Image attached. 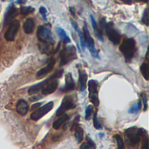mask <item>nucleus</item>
Returning a JSON list of instances; mask_svg holds the SVG:
<instances>
[{"mask_svg": "<svg viewBox=\"0 0 149 149\" xmlns=\"http://www.w3.org/2000/svg\"><path fill=\"white\" fill-rule=\"evenodd\" d=\"M58 86V81L57 79H53L50 82H48L43 88H42V93L44 95H49L51 93H53Z\"/></svg>", "mask_w": 149, "mask_h": 149, "instance_id": "f8f14e48", "label": "nucleus"}, {"mask_svg": "<svg viewBox=\"0 0 149 149\" xmlns=\"http://www.w3.org/2000/svg\"><path fill=\"white\" fill-rule=\"evenodd\" d=\"M79 116H77L75 118V120H73V122H72V127H71V131H74L79 127Z\"/></svg>", "mask_w": 149, "mask_h": 149, "instance_id": "72a5a7b5", "label": "nucleus"}, {"mask_svg": "<svg viewBox=\"0 0 149 149\" xmlns=\"http://www.w3.org/2000/svg\"><path fill=\"white\" fill-rule=\"evenodd\" d=\"M17 13V8L14 6V5H10L9 6L8 10H6L5 14H4V19H3V25H6L7 24H10L13 19L14 17H16Z\"/></svg>", "mask_w": 149, "mask_h": 149, "instance_id": "ddd939ff", "label": "nucleus"}, {"mask_svg": "<svg viewBox=\"0 0 149 149\" xmlns=\"http://www.w3.org/2000/svg\"><path fill=\"white\" fill-rule=\"evenodd\" d=\"M141 2H143V3H148V0H141Z\"/></svg>", "mask_w": 149, "mask_h": 149, "instance_id": "ea45409f", "label": "nucleus"}, {"mask_svg": "<svg viewBox=\"0 0 149 149\" xmlns=\"http://www.w3.org/2000/svg\"><path fill=\"white\" fill-rule=\"evenodd\" d=\"M74 88H75V83L71 73H66L65 74V85L62 88V92H70V91L74 90Z\"/></svg>", "mask_w": 149, "mask_h": 149, "instance_id": "dca6fc26", "label": "nucleus"}, {"mask_svg": "<svg viewBox=\"0 0 149 149\" xmlns=\"http://www.w3.org/2000/svg\"><path fill=\"white\" fill-rule=\"evenodd\" d=\"M25 2H26V0H17V3H20V4L24 3Z\"/></svg>", "mask_w": 149, "mask_h": 149, "instance_id": "4c0bfd02", "label": "nucleus"}, {"mask_svg": "<svg viewBox=\"0 0 149 149\" xmlns=\"http://www.w3.org/2000/svg\"><path fill=\"white\" fill-rule=\"evenodd\" d=\"M90 18H91L92 25H93V30H94V31H95L96 36L98 37V38H99V39H100L101 41H103L104 39H103V36H102L101 29H100V28H99V26H98V24H97V23H96L95 19H94V17H93L92 15L90 16Z\"/></svg>", "mask_w": 149, "mask_h": 149, "instance_id": "aec40b11", "label": "nucleus"}, {"mask_svg": "<svg viewBox=\"0 0 149 149\" xmlns=\"http://www.w3.org/2000/svg\"><path fill=\"white\" fill-rule=\"evenodd\" d=\"M39 12H40V14L42 15L43 18H44L45 21H47V18H46V13H47V10H46V9H45V7L41 6V7L39 8Z\"/></svg>", "mask_w": 149, "mask_h": 149, "instance_id": "f704fd0d", "label": "nucleus"}, {"mask_svg": "<svg viewBox=\"0 0 149 149\" xmlns=\"http://www.w3.org/2000/svg\"><path fill=\"white\" fill-rule=\"evenodd\" d=\"M141 100H142V102H143V105H144V111H147L148 110V97H147V94L145 93H141Z\"/></svg>", "mask_w": 149, "mask_h": 149, "instance_id": "7c9ffc66", "label": "nucleus"}, {"mask_svg": "<svg viewBox=\"0 0 149 149\" xmlns=\"http://www.w3.org/2000/svg\"><path fill=\"white\" fill-rule=\"evenodd\" d=\"M142 22L146 24V25H148V10L146 9L144 10V13H143V17H142Z\"/></svg>", "mask_w": 149, "mask_h": 149, "instance_id": "473e14b6", "label": "nucleus"}, {"mask_svg": "<svg viewBox=\"0 0 149 149\" xmlns=\"http://www.w3.org/2000/svg\"><path fill=\"white\" fill-rule=\"evenodd\" d=\"M116 141H117V146H118V149H126L125 148V145H124V141L122 137L120 134H116L114 136Z\"/></svg>", "mask_w": 149, "mask_h": 149, "instance_id": "cd10ccee", "label": "nucleus"}, {"mask_svg": "<svg viewBox=\"0 0 149 149\" xmlns=\"http://www.w3.org/2000/svg\"><path fill=\"white\" fill-rule=\"evenodd\" d=\"M93 126L96 129L100 130V129H102V126L97 117V112L94 113V115H93Z\"/></svg>", "mask_w": 149, "mask_h": 149, "instance_id": "c85d7f7f", "label": "nucleus"}, {"mask_svg": "<svg viewBox=\"0 0 149 149\" xmlns=\"http://www.w3.org/2000/svg\"><path fill=\"white\" fill-rule=\"evenodd\" d=\"M142 132L143 129H139L137 127H130L126 130L125 134L130 144L135 146L140 142L141 138L142 136Z\"/></svg>", "mask_w": 149, "mask_h": 149, "instance_id": "39448f33", "label": "nucleus"}, {"mask_svg": "<svg viewBox=\"0 0 149 149\" xmlns=\"http://www.w3.org/2000/svg\"><path fill=\"white\" fill-rule=\"evenodd\" d=\"M141 72L146 80L149 79V66L148 63H143L141 66Z\"/></svg>", "mask_w": 149, "mask_h": 149, "instance_id": "5701e85b", "label": "nucleus"}, {"mask_svg": "<svg viewBox=\"0 0 149 149\" xmlns=\"http://www.w3.org/2000/svg\"><path fill=\"white\" fill-rule=\"evenodd\" d=\"M53 79H54L52 78V76H51L49 79H45V80H44V81H42V82L37 84V85L32 86L29 89L28 93H29V94H35V93H37L38 92H39L40 90H42V88H43L48 82H50V81H52V80H53Z\"/></svg>", "mask_w": 149, "mask_h": 149, "instance_id": "2eb2a0df", "label": "nucleus"}, {"mask_svg": "<svg viewBox=\"0 0 149 149\" xmlns=\"http://www.w3.org/2000/svg\"><path fill=\"white\" fill-rule=\"evenodd\" d=\"M51 45L48 43H44V42H38V47L39 50L42 53H49L51 51Z\"/></svg>", "mask_w": 149, "mask_h": 149, "instance_id": "b1692460", "label": "nucleus"}, {"mask_svg": "<svg viewBox=\"0 0 149 149\" xmlns=\"http://www.w3.org/2000/svg\"><path fill=\"white\" fill-rule=\"evenodd\" d=\"M88 90H89V98L91 102L98 107L99 106V97H98V83L97 81L92 79L88 82Z\"/></svg>", "mask_w": 149, "mask_h": 149, "instance_id": "1a4fd4ad", "label": "nucleus"}, {"mask_svg": "<svg viewBox=\"0 0 149 149\" xmlns=\"http://www.w3.org/2000/svg\"><path fill=\"white\" fill-rule=\"evenodd\" d=\"M135 40L134 38H127L123 40L120 46V51L123 53L127 61L131 60L135 53L136 51V45H135Z\"/></svg>", "mask_w": 149, "mask_h": 149, "instance_id": "f257e3e1", "label": "nucleus"}, {"mask_svg": "<svg viewBox=\"0 0 149 149\" xmlns=\"http://www.w3.org/2000/svg\"><path fill=\"white\" fill-rule=\"evenodd\" d=\"M75 107H76V105H75V103L73 102L72 97L66 96V97H65V98L63 99L62 103H61L59 108H58V109L57 110V112H56V115H57V116H60V115L64 114L65 111L71 110V109H72V108H75Z\"/></svg>", "mask_w": 149, "mask_h": 149, "instance_id": "9d476101", "label": "nucleus"}, {"mask_svg": "<svg viewBox=\"0 0 149 149\" xmlns=\"http://www.w3.org/2000/svg\"><path fill=\"white\" fill-rule=\"evenodd\" d=\"M41 105H42V103H41V102L35 103L34 105H32V106H31V110L34 112V111H35V110H37V109H38V107H39Z\"/></svg>", "mask_w": 149, "mask_h": 149, "instance_id": "c9c22d12", "label": "nucleus"}, {"mask_svg": "<svg viewBox=\"0 0 149 149\" xmlns=\"http://www.w3.org/2000/svg\"><path fill=\"white\" fill-rule=\"evenodd\" d=\"M75 134H74V135H75V138H76V141H77V142L78 143H80L82 141H83V136H84V131H83V129L80 127H78L75 130Z\"/></svg>", "mask_w": 149, "mask_h": 149, "instance_id": "393cba45", "label": "nucleus"}, {"mask_svg": "<svg viewBox=\"0 0 149 149\" xmlns=\"http://www.w3.org/2000/svg\"><path fill=\"white\" fill-rule=\"evenodd\" d=\"M60 57V63L59 65L63 66L65 64H67L68 62L73 60L76 58V50L75 47L73 45L68 46V47H65L59 54Z\"/></svg>", "mask_w": 149, "mask_h": 149, "instance_id": "7ed1b4c3", "label": "nucleus"}, {"mask_svg": "<svg viewBox=\"0 0 149 149\" xmlns=\"http://www.w3.org/2000/svg\"><path fill=\"white\" fill-rule=\"evenodd\" d=\"M68 119H69V116H68L67 114H65V113L60 115V117H59L58 119H57V120L53 122L52 127H53L54 129L58 130V128H59L66 120H68Z\"/></svg>", "mask_w": 149, "mask_h": 149, "instance_id": "6ab92c4d", "label": "nucleus"}, {"mask_svg": "<svg viewBox=\"0 0 149 149\" xmlns=\"http://www.w3.org/2000/svg\"><path fill=\"white\" fill-rule=\"evenodd\" d=\"M33 11H34V8L31 7V6H22L20 8V13L23 16H26V15L33 12Z\"/></svg>", "mask_w": 149, "mask_h": 149, "instance_id": "a878e982", "label": "nucleus"}, {"mask_svg": "<svg viewBox=\"0 0 149 149\" xmlns=\"http://www.w3.org/2000/svg\"><path fill=\"white\" fill-rule=\"evenodd\" d=\"M53 107H54V104H53L52 101L48 102L47 104H45L43 107H39L38 109L35 110L31 114V116H30L31 120H40L42 117H44L45 114H47L53 108Z\"/></svg>", "mask_w": 149, "mask_h": 149, "instance_id": "423d86ee", "label": "nucleus"}, {"mask_svg": "<svg viewBox=\"0 0 149 149\" xmlns=\"http://www.w3.org/2000/svg\"><path fill=\"white\" fill-rule=\"evenodd\" d=\"M104 29L106 30V32H107V37H108L109 40H110L113 45H119L120 42L121 36H120V34L114 29V27L113 26V23L106 24Z\"/></svg>", "mask_w": 149, "mask_h": 149, "instance_id": "0eeeda50", "label": "nucleus"}, {"mask_svg": "<svg viewBox=\"0 0 149 149\" xmlns=\"http://www.w3.org/2000/svg\"><path fill=\"white\" fill-rule=\"evenodd\" d=\"M57 31H58V34L59 38L64 41L65 44H69V43L71 42L70 38L67 36V34L65 33V31L62 28H60V27L57 28Z\"/></svg>", "mask_w": 149, "mask_h": 149, "instance_id": "412c9836", "label": "nucleus"}, {"mask_svg": "<svg viewBox=\"0 0 149 149\" xmlns=\"http://www.w3.org/2000/svg\"><path fill=\"white\" fill-rule=\"evenodd\" d=\"M83 38H84V41H85V44L86 45L88 50L90 51L91 54L95 57V58H99V55H98V52L95 49V46H94V41H93V38H92L90 32H89V30L87 28V25L85 23L84 24V26H83Z\"/></svg>", "mask_w": 149, "mask_h": 149, "instance_id": "20e7f679", "label": "nucleus"}, {"mask_svg": "<svg viewBox=\"0 0 149 149\" xmlns=\"http://www.w3.org/2000/svg\"><path fill=\"white\" fill-rule=\"evenodd\" d=\"M135 1H139V0H135Z\"/></svg>", "mask_w": 149, "mask_h": 149, "instance_id": "a19ab883", "label": "nucleus"}, {"mask_svg": "<svg viewBox=\"0 0 149 149\" xmlns=\"http://www.w3.org/2000/svg\"><path fill=\"white\" fill-rule=\"evenodd\" d=\"M37 37L39 42H44V43H48L52 45L55 44V41L52 38V31L50 29L44 25H39L38 26L37 29Z\"/></svg>", "mask_w": 149, "mask_h": 149, "instance_id": "f03ea898", "label": "nucleus"}, {"mask_svg": "<svg viewBox=\"0 0 149 149\" xmlns=\"http://www.w3.org/2000/svg\"><path fill=\"white\" fill-rule=\"evenodd\" d=\"M93 107L91 105L86 108V115H85L86 120H90V118L93 114Z\"/></svg>", "mask_w": 149, "mask_h": 149, "instance_id": "c756f323", "label": "nucleus"}, {"mask_svg": "<svg viewBox=\"0 0 149 149\" xmlns=\"http://www.w3.org/2000/svg\"><path fill=\"white\" fill-rule=\"evenodd\" d=\"M79 89L80 92H84L86 88V80H87V75L81 71L79 70Z\"/></svg>", "mask_w": 149, "mask_h": 149, "instance_id": "a211bd4d", "label": "nucleus"}, {"mask_svg": "<svg viewBox=\"0 0 149 149\" xmlns=\"http://www.w3.org/2000/svg\"><path fill=\"white\" fill-rule=\"evenodd\" d=\"M16 110H17V113H19L20 115H23V116L25 115L28 113V110H29L28 103L25 100H19L17 102Z\"/></svg>", "mask_w": 149, "mask_h": 149, "instance_id": "4468645a", "label": "nucleus"}, {"mask_svg": "<svg viewBox=\"0 0 149 149\" xmlns=\"http://www.w3.org/2000/svg\"><path fill=\"white\" fill-rule=\"evenodd\" d=\"M70 12L73 17H75V9H74V7H70Z\"/></svg>", "mask_w": 149, "mask_h": 149, "instance_id": "e433bc0d", "label": "nucleus"}, {"mask_svg": "<svg viewBox=\"0 0 149 149\" xmlns=\"http://www.w3.org/2000/svg\"><path fill=\"white\" fill-rule=\"evenodd\" d=\"M34 28H35V22H34V19L31 18V17H29L27 18L24 23V25H23V29H24V31L26 33V34H31L34 31Z\"/></svg>", "mask_w": 149, "mask_h": 149, "instance_id": "f3484780", "label": "nucleus"}, {"mask_svg": "<svg viewBox=\"0 0 149 149\" xmlns=\"http://www.w3.org/2000/svg\"><path fill=\"white\" fill-rule=\"evenodd\" d=\"M149 141H148V137L147 135L144 136L143 140H142V146H141V149H149Z\"/></svg>", "mask_w": 149, "mask_h": 149, "instance_id": "2f4dec72", "label": "nucleus"}, {"mask_svg": "<svg viewBox=\"0 0 149 149\" xmlns=\"http://www.w3.org/2000/svg\"><path fill=\"white\" fill-rule=\"evenodd\" d=\"M55 63H56L55 58H52V59L49 61V63L46 65L45 67L41 68V69L37 72L36 78H37V79H42L43 77H45V75H47V74L53 69V67H54V65H55Z\"/></svg>", "mask_w": 149, "mask_h": 149, "instance_id": "9b49d317", "label": "nucleus"}, {"mask_svg": "<svg viewBox=\"0 0 149 149\" xmlns=\"http://www.w3.org/2000/svg\"><path fill=\"white\" fill-rule=\"evenodd\" d=\"M124 3H128V4H131L132 3V0H122Z\"/></svg>", "mask_w": 149, "mask_h": 149, "instance_id": "58836bf2", "label": "nucleus"}, {"mask_svg": "<svg viewBox=\"0 0 149 149\" xmlns=\"http://www.w3.org/2000/svg\"><path fill=\"white\" fill-rule=\"evenodd\" d=\"M96 147H95V143L89 138L87 137L86 138V141L84 142L83 144H81L79 149H95Z\"/></svg>", "mask_w": 149, "mask_h": 149, "instance_id": "4be33fe9", "label": "nucleus"}, {"mask_svg": "<svg viewBox=\"0 0 149 149\" xmlns=\"http://www.w3.org/2000/svg\"><path fill=\"white\" fill-rule=\"evenodd\" d=\"M19 26H20V23L18 20H13L10 23V25L4 33V38L6 41L10 42L15 39V37L18 31Z\"/></svg>", "mask_w": 149, "mask_h": 149, "instance_id": "6e6552de", "label": "nucleus"}, {"mask_svg": "<svg viewBox=\"0 0 149 149\" xmlns=\"http://www.w3.org/2000/svg\"><path fill=\"white\" fill-rule=\"evenodd\" d=\"M141 101L140 100L138 103L133 105V107L129 109L128 113H137L141 110Z\"/></svg>", "mask_w": 149, "mask_h": 149, "instance_id": "bb28decb", "label": "nucleus"}]
</instances>
